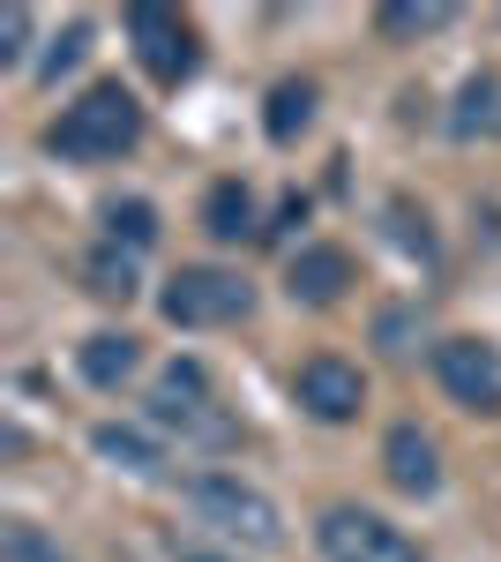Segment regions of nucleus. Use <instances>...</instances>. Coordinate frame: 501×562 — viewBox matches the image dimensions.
I'll use <instances>...</instances> for the list:
<instances>
[{"instance_id": "10", "label": "nucleus", "mask_w": 501, "mask_h": 562, "mask_svg": "<svg viewBox=\"0 0 501 562\" xmlns=\"http://www.w3.org/2000/svg\"><path fill=\"white\" fill-rule=\"evenodd\" d=\"M344 285H352V256L330 248V240L299 248L293 270H285V293H293L299 307H337V301H344Z\"/></svg>"}, {"instance_id": "20", "label": "nucleus", "mask_w": 501, "mask_h": 562, "mask_svg": "<svg viewBox=\"0 0 501 562\" xmlns=\"http://www.w3.org/2000/svg\"><path fill=\"white\" fill-rule=\"evenodd\" d=\"M83 53H90V23H68L60 38L45 45V60H38V83H60V76H76V68H83Z\"/></svg>"}, {"instance_id": "15", "label": "nucleus", "mask_w": 501, "mask_h": 562, "mask_svg": "<svg viewBox=\"0 0 501 562\" xmlns=\"http://www.w3.org/2000/svg\"><path fill=\"white\" fill-rule=\"evenodd\" d=\"M262 128H270V143H299V135L315 128V83H277Z\"/></svg>"}, {"instance_id": "17", "label": "nucleus", "mask_w": 501, "mask_h": 562, "mask_svg": "<svg viewBox=\"0 0 501 562\" xmlns=\"http://www.w3.org/2000/svg\"><path fill=\"white\" fill-rule=\"evenodd\" d=\"M457 8H442V0H389L375 23H382V38H426V31H442Z\"/></svg>"}, {"instance_id": "16", "label": "nucleus", "mask_w": 501, "mask_h": 562, "mask_svg": "<svg viewBox=\"0 0 501 562\" xmlns=\"http://www.w3.org/2000/svg\"><path fill=\"white\" fill-rule=\"evenodd\" d=\"M105 240H113V248H127V256H143V248L158 240V211H150L143 195L113 203V211H105Z\"/></svg>"}, {"instance_id": "12", "label": "nucleus", "mask_w": 501, "mask_h": 562, "mask_svg": "<svg viewBox=\"0 0 501 562\" xmlns=\"http://www.w3.org/2000/svg\"><path fill=\"white\" fill-rule=\"evenodd\" d=\"M90 450H98V458H113V465L135 473V480H158V473H166V450H158L143 428H121V420H105V428L90 435Z\"/></svg>"}, {"instance_id": "9", "label": "nucleus", "mask_w": 501, "mask_h": 562, "mask_svg": "<svg viewBox=\"0 0 501 562\" xmlns=\"http://www.w3.org/2000/svg\"><path fill=\"white\" fill-rule=\"evenodd\" d=\"M382 465H389V480H397L405 495H442V450H434V435L412 428V420H397V428L382 435Z\"/></svg>"}, {"instance_id": "18", "label": "nucleus", "mask_w": 501, "mask_h": 562, "mask_svg": "<svg viewBox=\"0 0 501 562\" xmlns=\"http://www.w3.org/2000/svg\"><path fill=\"white\" fill-rule=\"evenodd\" d=\"M83 285L98 293V301H127V293H135V256L105 240V248H98V256L83 262Z\"/></svg>"}, {"instance_id": "19", "label": "nucleus", "mask_w": 501, "mask_h": 562, "mask_svg": "<svg viewBox=\"0 0 501 562\" xmlns=\"http://www.w3.org/2000/svg\"><path fill=\"white\" fill-rule=\"evenodd\" d=\"M0 562H76V555H60L31 518H8V532H0Z\"/></svg>"}, {"instance_id": "13", "label": "nucleus", "mask_w": 501, "mask_h": 562, "mask_svg": "<svg viewBox=\"0 0 501 562\" xmlns=\"http://www.w3.org/2000/svg\"><path fill=\"white\" fill-rule=\"evenodd\" d=\"M203 233H209V240H225V248L254 233V195L240 188V180H217V188H209V203H203Z\"/></svg>"}, {"instance_id": "7", "label": "nucleus", "mask_w": 501, "mask_h": 562, "mask_svg": "<svg viewBox=\"0 0 501 562\" xmlns=\"http://www.w3.org/2000/svg\"><path fill=\"white\" fill-rule=\"evenodd\" d=\"M293 397H299L307 420L344 428V420H360V405H367V375H360L352 360H337V352H315V360H299Z\"/></svg>"}, {"instance_id": "3", "label": "nucleus", "mask_w": 501, "mask_h": 562, "mask_svg": "<svg viewBox=\"0 0 501 562\" xmlns=\"http://www.w3.org/2000/svg\"><path fill=\"white\" fill-rule=\"evenodd\" d=\"M254 307V285L240 270H217V262H195V270H172L166 293H158V315L172 330H217V323H240Z\"/></svg>"}, {"instance_id": "6", "label": "nucleus", "mask_w": 501, "mask_h": 562, "mask_svg": "<svg viewBox=\"0 0 501 562\" xmlns=\"http://www.w3.org/2000/svg\"><path fill=\"white\" fill-rule=\"evenodd\" d=\"M434 383L449 390V405L494 420L501 413V346H487V338H442L434 346Z\"/></svg>"}, {"instance_id": "14", "label": "nucleus", "mask_w": 501, "mask_h": 562, "mask_svg": "<svg viewBox=\"0 0 501 562\" xmlns=\"http://www.w3.org/2000/svg\"><path fill=\"white\" fill-rule=\"evenodd\" d=\"M501 128V76H471V83L457 90V113H449V135H487Z\"/></svg>"}, {"instance_id": "22", "label": "nucleus", "mask_w": 501, "mask_h": 562, "mask_svg": "<svg viewBox=\"0 0 501 562\" xmlns=\"http://www.w3.org/2000/svg\"><path fill=\"white\" fill-rule=\"evenodd\" d=\"M180 562H232V555H209V548H180Z\"/></svg>"}, {"instance_id": "4", "label": "nucleus", "mask_w": 501, "mask_h": 562, "mask_svg": "<svg viewBox=\"0 0 501 562\" xmlns=\"http://www.w3.org/2000/svg\"><path fill=\"white\" fill-rule=\"evenodd\" d=\"M150 420H158L166 435H180V442H195V450H225V442H240L232 413H217V405H209V383H203V368H195V360H172L166 375H158Z\"/></svg>"}, {"instance_id": "5", "label": "nucleus", "mask_w": 501, "mask_h": 562, "mask_svg": "<svg viewBox=\"0 0 501 562\" xmlns=\"http://www.w3.org/2000/svg\"><path fill=\"white\" fill-rule=\"evenodd\" d=\"M315 548L330 562H419V548L397 525L375 518V510H352V503H337V510L315 518Z\"/></svg>"}, {"instance_id": "2", "label": "nucleus", "mask_w": 501, "mask_h": 562, "mask_svg": "<svg viewBox=\"0 0 501 562\" xmlns=\"http://www.w3.org/2000/svg\"><path fill=\"white\" fill-rule=\"evenodd\" d=\"M187 510H195L203 525H217L225 540L254 548V555H277V548H285V518H277V503H270L262 487H248L240 473H195V480H187Z\"/></svg>"}, {"instance_id": "8", "label": "nucleus", "mask_w": 501, "mask_h": 562, "mask_svg": "<svg viewBox=\"0 0 501 562\" xmlns=\"http://www.w3.org/2000/svg\"><path fill=\"white\" fill-rule=\"evenodd\" d=\"M127 38H135V60L166 90L195 76V23H180L172 8H127Z\"/></svg>"}, {"instance_id": "1", "label": "nucleus", "mask_w": 501, "mask_h": 562, "mask_svg": "<svg viewBox=\"0 0 501 562\" xmlns=\"http://www.w3.org/2000/svg\"><path fill=\"white\" fill-rule=\"evenodd\" d=\"M143 143V105L127 98L121 83H90L60 121L45 135V150L53 158H68V166H105V158H121Z\"/></svg>"}, {"instance_id": "11", "label": "nucleus", "mask_w": 501, "mask_h": 562, "mask_svg": "<svg viewBox=\"0 0 501 562\" xmlns=\"http://www.w3.org/2000/svg\"><path fill=\"white\" fill-rule=\"evenodd\" d=\"M135 368H143V346H135L127 330H90L83 346H76V375H83L90 390H121Z\"/></svg>"}, {"instance_id": "21", "label": "nucleus", "mask_w": 501, "mask_h": 562, "mask_svg": "<svg viewBox=\"0 0 501 562\" xmlns=\"http://www.w3.org/2000/svg\"><path fill=\"white\" fill-rule=\"evenodd\" d=\"M23 53H31V8H8L0 15V68H23Z\"/></svg>"}]
</instances>
